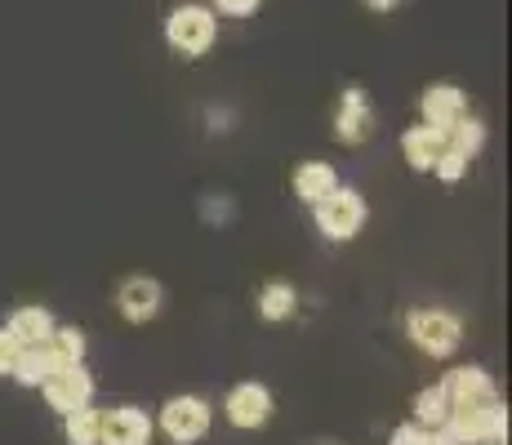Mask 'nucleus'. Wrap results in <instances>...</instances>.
Segmentation results:
<instances>
[{"label": "nucleus", "mask_w": 512, "mask_h": 445, "mask_svg": "<svg viewBox=\"0 0 512 445\" xmlns=\"http://www.w3.org/2000/svg\"><path fill=\"white\" fill-rule=\"evenodd\" d=\"M446 445H495L508 441V410L504 401H477V405H450L446 423L437 428Z\"/></svg>", "instance_id": "1"}, {"label": "nucleus", "mask_w": 512, "mask_h": 445, "mask_svg": "<svg viewBox=\"0 0 512 445\" xmlns=\"http://www.w3.org/2000/svg\"><path fill=\"white\" fill-rule=\"evenodd\" d=\"M165 41L179 58H205L219 41V18L210 5H179L165 18Z\"/></svg>", "instance_id": "2"}, {"label": "nucleus", "mask_w": 512, "mask_h": 445, "mask_svg": "<svg viewBox=\"0 0 512 445\" xmlns=\"http://www.w3.org/2000/svg\"><path fill=\"white\" fill-rule=\"evenodd\" d=\"M312 214H317V227L326 241H352V236L366 227V196L357 192V187H330L326 196H321L317 205H312Z\"/></svg>", "instance_id": "3"}, {"label": "nucleus", "mask_w": 512, "mask_h": 445, "mask_svg": "<svg viewBox=\"0 0 512 445\" xmlns=\"http://www.w3.org/2000/svg\"><path fill=\"white\" fill-rule=\"evenodd\" d=\"M406 330L415 339L419 352H428L432 361H446V356L459 352V339H464V325L459 316L441 312V308H415L406 316Z\"/></svg>", "instance_id": "4"}, {"label": "nucleus", "mask_w": 512, "mask_h": 445, "mask_svg": "<svg viewBox=\"0 0 512 445\" xmlns=\"http://www.w3.org/2000/svg\"><path fill=\"white\" fill-rule=\"evenodd\" d=\"M210 419H214V410L205 397H170L161 405V432L174 445L201 441L205 432H210Z\"/></svg>", "instance_id": "5"}, {"label": "nucleus", "mask_w": 512, "mask_h": 445, "mask_svg": "<svg viewBox=\"0 0 512 445\" xmlns=\"http://www.w3.org/2000/svg\"><path fill=\"white\" fill-rule=\"evenodd\" d=\"M41 392H45L49 410L72 414V410H81V405L94 401V374L85 370V361L81 365H58V370L41 383Z\"/></svg>", "instance_id": "6"}, {"label": "nucleus", "mask_w": 512, "mask_h": 445, "mask_svg": "<svg viewBox=\"0 0 512 445\" xmlns=\"http://www.w3.org/2000/svg\"><path fill=\"white\" fill-rule=\"evenodd\" d=\"M374 134V107L361 85H348L339 94V107H334V138L343 147H361Z\"/></svg>", "instance_id": "7"}, {"label": "nucleus", "mask_w": 512, "mask_h": 445, "mask_svg": "<svg viewBox=\"0 0 512 445\" xmlns=\"http://www.w3.org/2000/svg\"><path fill=\"white\" fill-rule=\"evenodd\" d=\"M223 414H228V423L241 432L263 428V423L272 419V392L263 388V383H236L228 392V401H223Z\"/></svg>", "instance_id": "8"}, {"label": "nucleus", "mask_w": 512, "mask_h": 445, "mask_svg": "<svg viewBox=\"0 0 512 445\" xmlns=\"http://www.w3.org/2000/svg\"><path fill=\"white\" fill-rule=\"evenodd\" d=\"M161 303H165V290L161 281H152V276H130V281H121V290H116V308L130 325H147L161 316Z\"/></svg>", "instance_id": "9"}, {"label": "nucleus", "mask_w": 512, "mask_h": 445, "mask_svg": "<svg viewBox=\"0 0 512 445\" xmlns=\"http://www.w3.org/2000/svg\"><path fill=\"white\" fill-rule=\"evenodd\" d=\"M98 445H152V419H147V410H139V405H116L112 414H103Z\"/></svg>", "instance_id": "10"}, {"label": "nucleus", "mask_w": 512, "mask_h": 445, "mask_svg": "<svg viewBox=\"0 0 512 445\" xmlns=\"http://www.w3.org/2000/svg\"><path fill=\"white\" fill-rule=\"evenodd\" d=\"M419 112H423V125H432V130L446 134L450 125L468 112V98H464L459 85H428L423 98H419Z\"/></svg>", "instance_id": "11"}, {"label": "nucleus", "mask_w": 512, "mask_h": 445, "mask_svg": "<svg viewBox=\"0 0 512 445\" xmlns=\"http://www.w3.org/2000/svg\"><path fill=\"white\" fill-rule=\"evenodd\" d=\"M441 392L450 397V405H477V401H495V379L481 365H459L441 379Z\"/></svg>", "instance_id": "12"}, {"label": "nucleus", "mask_w": 512, "mask_h": 445, "mask_svg": "<svg viewBox=\"0 0 512 445\" xmlns=\"http://www.w3.org/2000/svg\"><path fill=\"white\" fill-rule=\"evenodd\" d=\"M441 147H446V134L432 130V125H410L401 134V152H406L410 170H419V174H432V161L441 156Z\"/></svg>", "instance_id": "13"}, {"label": "nucleus", "mask_w": 512, "mask_h": 445, "mask_svg": "<svg viewBox=\"0 0 512 445\" xmlns=\"http://www.w3.org/2000/svg\"><path fill=\"white\" fill-rule=\"evenodd\" d=\"M330 187H339V174H334L330 161H303L299 170H294V196H299L303 205H317Z\"/></svg>", "instance_id": "14"}, {"label": "nucleus", "mask_w": 512, "mask_h": 445, "mask_svg": "<svg viewBox=\"0 0 512 445\" xmlns=\"http://www.w3.org/2000/svg\"><path fill=\"white\" fill-rule=\"evenodd\" d=\"M5 330L18 339V348H41V343H49V334H54V316L45 308H18L9 316Z\"/></svg>", "instance_id": "15"}, {"label": "nucleus", "mask_w": 512, "mask_h": 445, "mask_svg": "<svg viewBox=\"0 0 512 445\" xmlns=\"http://www.w3.org/2000/svg\"><path fill=\"white\" fill-rule=\"evenodd\" d=\"M54 370H58L54 352L41 343V348H18V361H14V370H9V379H18L23 388H41Z\"/></svg>", "instance_id": "16"}, {"label": "nucleus", "mask_w": 512, "mask_h": 445, "mask_svg": "<svg viewBox=\"0 0 512 445\" xmlns=\"http://www.w3.org/2000/svg\"><path fill=\"white\" fill-rule=\"evenodd\" d=\"M294 308H299V294H294V285H285V281H268L259 290V316L263 321H290Z\"/></svg>", "instance_id": "17"}, {"label": "nucleus", "mask_w": 512, "mask_h": 445, "mask_svg": "<svg viewBox=\"0 0 512 445\" xmlns=\"http://www.w3.org/2000/svg\"><path fill=\"white\" fill-rule=\"evenodd\" d=\"M446 147H455L459 156H468V161H472V156L486 147V125H481L477 116L464 112V116H459V121L446 130Z\"/></svg>", "instance_id": "18"}, {"label": "nucleus", "mask_w": 512, "mask_h": 445, "mask_svg": "<svg viewBox=\"0 0 512 445\" xmlns=\"http://www.w3.org/2000/svg\"><path fill=\"white\" fill-rule=\"evenodd\" d=\"M45 348L54 352L58 365H81L85 361V334L76 330V325H54V334H49Z\"/></svg>", "instance_id": "19"}, {"label": "nucleus", "mask_w": 512, "mask_h": 445, "mask_svg": "<svg viewBox=\"0 0 512 445\" xmlns=\"http://www.w3.org/2000/svg\"><path fill=\"white\" fill-rule=\"evenodd\" d=\"M67 423V445H98V428H103V414L94 405H81V410L63 414Z\"/></svg>", "instance_id": "20"}, {"label": "nucleus", "mask_w": 512, "mask_h": 445, "mask_svg": "<svg viewBox=\"0 0 512 445\" xmlns=\"http://www.w3.org/2000/svg\"><path fill=\"white\" fill-rule=\"evenodd\" d=\"M446 414H450V397L441 392V383L437 388H423L415 397V423H423V428L437 432L441 423H446Z\"/></svg>", "instance_id": "21"}, {"label": "nucleus", "mask_w": 512, "mask_h": 445, "mask_svg": "<svg viewBox=\"0 0 512 445\" xmlns=\"http://www.w3.org/2000/svg\"><path fill=\"white\" fill-rule=\"evenodd\" d=\"M432 174H437L441 183H459V178L468 174V156H459L455 147H441V156L432 161Z\"/></svg>", "instance_id": "22"}, {"label": "nucleus", "mask_w": 512, "mask_h": 445, "mask_svg": "<svg viewBox=\"0 0 512 445\" xmlns=\"http://www.w3.org/2000/svg\"><path fill=\"white\" fill-rule=\"evenodd\" d=\"M388 445H446V441H441L432 428H423V423H406V428L392 432Z\"/></svg>", "instance_id": "23"}, {"label": "nucleus", "mask_w": 512, "mask_h": 445, "mask_svg": "<svg viewBox=\"0 0 512 445\" xmlns=\"http://www.w3.org/2000/svg\"><path fill=\"white\" fill-rule=\"evenodd\" d=\"M259 5L263 0H210L214 14H228V18H250V14H259Z\"/></svg>", "instance_id": "24"}, {"label": "nucleus", "mask_w": 512, "mask_h": 445, "mask_svg": "<svg viewBox=\"0 0 512 445\" xmlns=\"http://www.w3.org/2000/svg\"><path fill=\"white\" fill-rule=\"evenodd\" d=\"M14 361H18V339L9 330H0V379L14 370Z\"/></svg>", "instance_id": "25"}, {"label": "nucleus", "mask_w": 512, "mask_h": 445, "mask_svg": "<svg viewBox=\"0 0 512 445\" xmlns=\"http://www.w3.org/2000/svg\"><path fill=\"white\" fill-rule=\"evenodd\" d=\"M366 9H374V14H392L397 5H406V0H361Z\"/></svg>", "instance_id": "26"}]
</instances>
